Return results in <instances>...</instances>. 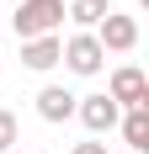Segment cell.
I'll return each instance as SVG.
<instances>
[{"instance_id": "7c38bea8", "label": "cell", "mask_w": 149, "mask_h": 154, "mask_svg": "<svg viewBox=\"0 0 149 154\" xmlns=\"http://www.w3.org/2000/svg\"><path fill=\"white\" fill-rule=\"evenodd\" d=\"M5 154H27V149H5Z\"/></svg>"}, {"instance_id": "30bf717a", "label": "cell", "mask_w": 149, "mask_h": 154, "mask_svg": "<svg viewBox=\"0 0 149 154\" xmlns=\"http://www.w3.org/2000/svg\"><path fill=\"white\" fill-rule=\"evenodd\" d=\"M5 149H16V117L0 106V154H5Z\"/></svg>"}, {"instance_id": "52a82bcc", "label": "cell", "mask_w": 149, "mask_h": 154, "mask_svg": "<svg viewBox=\"0 0 149 154\" xmlns=\"http://www.w3.org/2000/svg\"><path fill=\"white\" fill-rule=\"evenodd\" d=\"M117 128H122L128 154H144L149 149V106H128V117H117Z\"/></svg>"}, {"instance_id": "6da1fadb", "label": "cell", "mask_w": 149, "mask_h": 154, "mask_svg": "<svg viewBox=\"0 0 149 154\" xmlns=\"http://www.w3.org/2000/svg\"><path fill=\"white\" fill-rule=\"evenodd\" d=\"M64 21V0H21L16 5V37H53Z\"/></svg>"}, {"instance_id": "3957f363", "label": "cell", "mask_w": 149, "mask_h": 154, "mask_svg": "<svg viewBox=\"0 0 149 154\" xmlns=\"http://www.w3.org/2000/svg\"><path fill=\"white\" fill-rule=\"evenodd\" d=\"M74 117H80L90 133H112L117 117H122V106H117L106 91H96V96H80V101H74Z\"/></svg>"}, {"instance_id": "277c9868", "label": "cell", "mask_w": 149, "mask_h": 154, "mask_svg": "<svg viewBox=\"0 0 149 154\" xmlns=\"http://www.w3.org/2000/svg\"><path fill=\"white\" fill-rule=\"evenodd\" d=\"M96 43H101L106 53H128V48L138 43V21H133V16H117V11H106L101 21H96Z\"/></svg>"}, {"instance_id": "8fae6325", "label": "cell", "mask_w": 149, "mask_h": 154, "mask_svg": "<svg viewBox=\"0 0 149 154\" xmlns=\"http://www.w3.org/2000/svg\"><path fill=\"white\" fill-rule=\"evenodd\" d=\"M69 154H106V143H96V138H85V143H74Z\"/></svg>"}, {"instance_id": "7a4b0ae2", "label": "cell", "mask_w": 149, "mask_h": 154, "mask_svg": "<svg viewBox=\"0 0 149 154\" xmlns=\"http://www.w3.org/2000/svg\"><path fill=\"white\" fill-rule=\"evenodd\" d=\"M59 64H69V75H101L106 48L96 43V32H74L69 43H59Z\"/></svg>"}, {"instance_id": "5b68a950", "label": "cell", "mask_w": 149, "mask_h": 154, "mask_svg": "<svg viewBox=\"0 0 149 154\" xmlns=\"http://www.w3.org/2000/svg\"><path fill=\"white\" fill-rule=\"evenodd\" d=\"M106 96H112L117 106H149V80H144V69H133V64L112 69V85H106Z\"/></svg>"}, {"instance_id": "9c48e42d", "label": "cell", "mask_w": 149, "mask_h": 154, "mask_svg": "<svg viewBox=\"0 0 149 154\" xmlns=\"http://www.w3.org/2000/svg\"><path fill=\"white\" fill-rule=\"evenodd\" d=\"M106 11H112V0H69V11H64V16H69L74 27H96Z\"/></svg>"}, {"instance_id": "ba28073f", "label": "cell", "mask_w": 149, "mask_h": 154, "mask_svg": "<svg viewBox=\"0 0 149 154\" xmlns=\"http://www.w3.org/2000/svg\"><path fill=\"white\" fill-rule=\"evenodd\" d=\"M59 43H64V37H27V43H21V64L37 69V75L53 69V64H59Z\"/></svg>"}, {"instance_id": "8992f818", "label": "cell", "mask_w": 149, "mask_h": 154, "mask_svg": "<svg viewBox=\"0 0 149 154\" xmlns=\"http://www.w3.org/2000/svg\"><path fill=\"white\" fill-rule=\"evenodd\" d=\"M74 101H80V96H69L64 85H43V91H37V117H43V122H69Z\"/></svg>"}]
</instances>
